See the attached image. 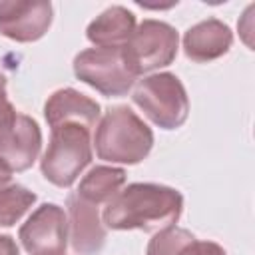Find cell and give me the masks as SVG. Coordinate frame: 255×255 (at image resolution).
<instances>
[{"mask_svg": "<svg viewBox=\"0 0 255 255\" xmlns=\"http://www.w3.org/2000/svg\"><path fill=\"white\" fill-rule=\"evenodd\" d=\"M133 104L161 129H177L189 116V98L181 80L171 72L151 74L137 82Z\"/></svg>", "mask_w": 255, "mask_h": 255, "instance_id": "277c9868", "label": "cell"}, {"mask_svg": "<svg viewBox=\"0 0 255 255\" xmlns=\"http://www.w3.org/2000/svg\"><path fill=\"white\" fill-rule=\"evenodd\" d=\"M231 44H233L231 28L217 18L201 20L183 34V52L189 60L197 64H205L221 58L223 54L229 52Z\"/></svg>", "mask_w": 255, "mask_h": 255, "instance_id": "7c38bea8", "label": "cell"}, {"mask_svg": "<svg viewBox=\"0 0 255 255\" xmlns=\"http://www.w3.org/2000/svg\"><path fill=\"white\" fill-rule=\"evenodd\" d=\"M66 207L70 215L68 237L74 253L78 255H96L106 245V225L100 219V207L82 199L76 191L66 197Z\"/></svg>", "mask_w": 255, "mask_h": 255, "instance_id": "9c48e42d", "label": "cell"}, {"mask_svg": "<svg viewBox=\"0 0 255 255\" xmlns=\"http://www.w3.org/2000/svg\"><path fill=\"white\" fill-rule=\"evenodd\" d=\"M145 255H227L215 241H199L191 231L171 225L155 231L147 243Z\"/></svg>", "mask_w": 255, "mask_h": 255, "instance_id": "5bb4252c", "label": "cell"}, {"mask_svg": "<svg viewBox=\"0 0 255 255\" xmlns=\"http://www.w3.org/2000/svg\"><path fill=\"white\" fill-rule=\"evenodd\" d=\"M54 18V8L46 0H2L0 2V34L14 42L40 40Z\"/></svg>", "mask_w": 255, "mask_h": 255, "instance_id": "ba28073f", "label": "cell"}, {"mask_svg": "<svg viewBox=\"0 0 255 255\" xmlns=\"http://www.w3.org/2000/svg\"><path fill=\"white\" fill-rule=\"evenodd\" d=\"M183 195L161 183H129L104 207L102 221L110 229H141L155 233L179 221Z\"/></svg>", "mask_w": 255, "mask_h": 255, "instance_id": "6da1fadb", "label": "cell"}, {"mask_svg": "<svg viewBox=\"0 0 255 255\" xmlns=\"http://www.w3.org/2000/svg\"><path fill=\"white\" fill-rule=\"evenodd\" d=\"M126 183V171L114 165H96L92 167L78 185V195L90 203L102 205L108 203Z\"/></svg>", "mask_w": 255, "mask_h": 255, "instance_id": "9a60e30c", "label": "cell"}, {"mask_svg": "<svg viewBox=\"0 0 255 255\" xmlns=\"http://www.w3.org/2000/svg\"><path fill=\"white\" fill-rule=\"evenodd\" d=\"M96 155L110 163L135 165L153 147L151 128L128 106H112L96 126Z\"/></svg>", "mask_w": 255, "mask_h": 255, "instance_id": "7a4b0ae2", "label": "cell"}, {"mask_svg": "<svg viewBox=\"0 0 255 255\" xmlns=\"http://www.w3.org/2000/svg\"><path fill=\"white\" fill-rule=\"evenodd\" d=\"M58 255H64V253H58Z\"/></svg>", "mask_w": 255, "mask_h": 255, "instance_id": "ffe728a7", "label": "cell"}, {"mask_svg": "<svg viewBox=\"0 0 255 255\" xmlns=\"http://www.w3.org/2000/svg\"><path fill=\"white\" fill-rule=\"evenodd\" d=\"M74 76L106 98L126 96L137 76L128 66L124 48H88L74 58Z\"/></svg>", "mask_w": 255, "mask_h": 255, "instance_id": "5b68a950", "label": "cell"}, {"mask_svg": "<svg viewBox=\"0 0 255 255\" xmlns=\"http://www.w3.org/2000/svg\"><path fill=\"white\" fill-rule=\"evenodd\" d=\"M0 255H18L16 241L10 235H0Z\"/></svg>", "mask_w": 255, "mask_h": 255, "instance_id": "ac0fdd59", "label": "cell"}, {"mask_svg": "<svg viewBox=\"0 0 255 255\" xmlns=\"http://www.w3.org/2000/svg\"><path fill=\"white\" fill-rule=\"evenodd\" d=\"M16 114L18 112L14 110V106L10 104L8 94H6V76L0 72V137L10 128V124L14 122Z\"/></svg>", "mask_w": 255, "mask_h": 255, "instance_id": "e0dca14e", "label": "cell"}, {"mask_svg": "<svg viewBox=\"0 0 255 255\" xmlns=\"http://www.w3.org/2000/svg\"><path fill=\"white\" fill-rule=\"evenodd\" d=\"M22 247L30 255H58L68 245V217L56 203L36 207L18 231Z\"/></svg>", "mask_w": 255, "mask_h": 255, "instance_id": "52a82bcc", "label": "cell"}, {"mask_svg": "<svg viewBox=\"0 0 255 255\" xmlns=\"http://www.w3.org/2000/svg\"><path fill=\"white\" fill-rule=\"evenodd\" d=\"M42 149V131L34 118L16 114L10 128L0 137V159L14 171H26L38 159Z\"/></svg>", "mask_w": 255, "mask_h": 255, "instance_id": "30bf717a", "label": "cell"}, {"mask_svg": "<svg viewBox=\"0 0 255 255\" xmlns=\"http://www.w3.org/2000/svg\"><path fill=\"white\" fill-rule=\"evenodd\" d=\"M12 181V169L0 159V189H4L6 185H10Z\"/></svg>", "mask_w": 255, "mask_h": 255, "instance_id": "d6986e66", "label": "cell"}, {"mask_svg": "<svg viewBox=\"0 0 255 255\" xmlns=\"http://www.w3.org/2000/svg\"><path fill=\"white\" fill-rule=\"evenodd\" d=\"M36 203V193L20 183H10L0 189V227L16 225Z\"/></svg>", "mask_w": 255, "mask_h": 255, "instance_id": "2e32d148", "label": "cell"}, {"mask_svg": "<svg viewBox=\"0 0 255 255\" xmlns=\"http://www.w3.org/2000/svg\"><path fill=\"white\" fill-rule=\"evenodd\" d=\"M179 48L177 30L161 20L147 18L135 26L129 42L124 46L128 66L135 76L169 66Z\"/></svg>", "mask_w": 255, "mask_h": 255, "instance_id": "8992f818", "label": "cell"}, {"mask_svg": "<svg viewBox=\"0 0 255 255\" xmlns=\"http://www.w3.org/2000/svg\"><path fill=\"white\" fill-rule=\"evenodd\" d=\"M133 30L135 14L126 6H110L88 24L86 38L96 48H124Z\"/></svg>", "mask_w": 255, "mask_h": 255, "instance_id": "4fadbf2b", "label": "cell"}, {"mask_svg": "<svg viewBox=\"0 0 255 255\" xmlns=\"http://www.w3.org/2000/svg\"><path fill=\"white\" fill-rule=\"evenodd\" d=\"M92 129L80 124L50 128V141L40 159L42 175L56 187H70L92 161Z\"/></svg>", "mask_w": 255, "mask_h": 255, "instance_id": "3957f363", "label": "cell"}, {"mask_svg": "<svg viewBox=\"0 0 255 255\" xmlns=\"http://www.w3.org/2000/svg\"><path fill=\"white\" fill-rule=\"evenodd\" d=\"M100 104L74 88L56 90L44 104V118L50 128L60 124H80L88 129L100 120Z\"/></svg>", "mask_w": 255, "mask_h": 255, "instance_id": "8fae6325", "label": "cell"}]
</instances>
